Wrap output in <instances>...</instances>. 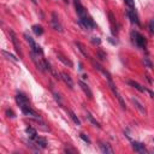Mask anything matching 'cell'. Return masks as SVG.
<instances>
[{
  "mask_svg": "<svg viewBox=\"0 0 154 154\" xmlns=\"http://www.w3.org/2000/svg\"><path fill=\"white\" fill-rule=\"evenodd\" d=\"M78 86L81 87V89L84 92V94L88 96V99L89 100H93V93H92V91L89 89V87L87 86V83H84L83 81H78Z\"/></svg>",
  "mask_w": 154,
  "mask_h": 154,
  "instance_id": "obj_16",
  "label": "cell"
},
{
  "mask_svg": "<svg viewBox=\"0 0 154 154\" xmlns=\"http://www.w3.org/2000/svg\"><path fill=\"white\" fill-rule=\"evenodd\" d=\"M80 23L83 25V28H86V29H92V28H95V27H96V24L94 23L93 18H91L89 16H86V17L80 18Z\"/></svg>",
  "mask_w": 154,
  "mask_h": 154,
  "instance_id": "obj_9",
  "label": "cell"
},
{
  "mask_svg": "<svg viewBox=\"0 0 154 154\" xmlns=\"http://www.w3.org/2000/svg\"><path fill=\"white\" fill-rule=\"evenodd\" d=\"M153 142H154V138H153Z\"/></svg>",
  "mask_w": 154,
  "mask_h": 154,
  "instance_id": "obj_36",
  "label": "cell"
},
{
  "mask_svg": "<svg viewBox=\"0 0 154 154\" xmlns=\"http://www.w3.org/2000/svg\"><path fill=\"white\" fill-rule=\"evenodd\" d=\"M126 15H128V17L130 18L131 23H135L136 25L141 27V23H140V21H138V17H137V15H136V12H135L134 9H129V10H128V11H126Z\"/></svg>",
  "mask_w": 154,
  "mask_h": 154,
  "instance_id": "obj_15",
  "label": "cell"
},
{
  "mask_svg": "<svg viewBox=\"0 0 154 154\" xmlns=\"http://www.w3.org/2000/svg\"><path fill=\"white\" fill-rule=\"evenodd\" d=\"M80 137H81V138H82V140L84 141L86 143H88V145L91 143V140H89V137H88V136H87L86 134H80Z\"/></svg>",
  "mask_w": 154,
  "mask_h": 154,
  "instance_id": "obj_30",
  "label": "cell"
},
{
  "mask_svg": "<svg viewBox=\"0 0 154 154\" xmlns=\"http://www.w3.org/2000/svg\"><path fill=\"white\" fill-rule=\"evenodd\" d=\"M130 100H131V102L134 104V106L136 107V110L141 113V114H143V116H146L147 114V110H146V107H145V105L141 102L137 98H135V96H131L130 98Z\"/></svg>",
  "mask_w": 154,
  "mask_h": 154,
  "instance_id": "obj_8",
  "label": "cell"
},
{
  "mask_svg": "<svg viewBox=\"0 0 154 154\" xmlns=\"http://www.w3.org/2000/svg\"><path fill=\"white\" fill-rule=\"evenodd\" d=\"M68 113H69V116H70V118L72 119V122H73L77 126H80V125H81V120H80V118L77 117V116H76L71 110H68Z\"/></svg>",
  "mask_w": 154,
  "mask_h": 154,
  "instance_id": "obj_24",
  "label": "cell"
},
{
  "mask_svg": "<svg viewBox=\"0 0 154 154\" xmlns=\"http://www.w3.org/2000/svg\"><path fill=\"white\" fill-rule=\"evenodd\" d=\"M57 56H58V59L64 64V65H66V66H69V68H72V61L71 60H69L66 57H64L61 53H57Z\"/></svg>",
  "mask_w": 154,
  "mask_h": 154,
  "instance_id": "obj_20",
  "label": "cell"
},
{
  "mask_svg": "<svg viewBox=\"0 0 154 154\" xmlns=\"http://www.w3.org/2000/svg\"><path fill=\"white\" fill-rule=\"evenodd\" d=\"M23 36H24L25 40L28 41V43L30 45V48H31L33 52H35L37 56H42V54H43V51H42V48H41L40 46H38L35 41H34V38H33V37H31L28 33H24V34H23Z\"/></svg>",
  "mask_w": 154,
  "mask_h": 154,
  "instance_id": "obj_1",
  "label": "cell"
},
{
  "mask_svg": "<svg viewBox=\"0 0 154 154\" xmlns=\"http://www.w3.org/2000/svg\"><path fill=\"white\" fill-rule=\"evenodd\" d=\"M25 133H27V135H28L31 140H35V138L37 137V131H36V129H34L33 126H28L27 129H25Z\"/></svg>",
  "mask_w": 154,
  "mask_h": 154,
  "instance_id": "obj_21",
  "label": "cell"
},
{
  "mask_svg": "<svg viewBox=\"0 0 154 154\" xmlns=\"http://www.w3.org/2000/svg\"><path fill=\"white\" fill-rule=\"evenodd\" d=\"M131 37H133V42L137 46V47H141V48H145L147 46V40L143 35H141L140 33L137 31H133L131 33Z\"/></svg>",
  "mask_w": 154,
  "mask_h": 154,
  "instance_id": "obj_2",
  "label": "cell"
},
{
  "mask_svg": "<svg viewBox=\"0 0 154 154\" xmlns=\"http://www.w3.org/2000/svg\"><path fill=\"white\" fill-rule=\"evenodd\" d=\"M10 36H11V40H12V43H14V47H15L16 53L18 54L19 59H22V58H23V53H22V48H21V45H19V42H18V38H17L16 34L12 31V30H10Z\"/></svg>",
  "mask_w": 154,
  "mask_h": 154,
  "instance_id": "obj_4",
  "label": "cell"
},
{
  "mask_svg": "<svg viewBox=\"0 0 154 154\" xmlns=\"http://www.w3.org/2000/svg\"><path fill=\"white\" fill-rule=\"evenodd\" d=\"M3 56L6 57V59H9V60H11V61H14V63H17V61H18V58H16L15 56L10 54L9 52H6V51H3Z\"/></svg>",
  "mask_w": 154,
  "mask_h": 154,
  "instance_id": "obj_26",
  "label": "cell"
},
{
  "mask_svg": "<svg viewBox=\"0 0 154 154\" xmlns=\"http://www.w3.org/2000/svg\"><path fill=\"white\" fill-rule=\"evenodd\" d=\"M6 116L9 118H15V113L12 110H6Z\"/></svg>",
  "mask_w": 154,
  "mask_h": 154,
  "instance_id": "obj_32",
  "label": "cell"
},
{
  "mask_svg": "<svg viewBox=\"0 0 154 154\" xmlns=\"http://www.w3.org/2000/svg\"><path fill=\"white\" fill-rule=\"evenodd\" d=\"M148 28H149V33H150V35H154V18H152V19L149 21Z\"/></svg>",
  "mask_w": 154,
  "mask_h": 154,
  "instance_id": "obj_28",
  "label": "cell"
},
{
  "mask_svg": "<svg viewBox=\"0 0 154 154\" xmlns=\"http://www.w3.org/2000/svg\"><path fill=\"white\" fill-rule=\"evenodd\" d=\"M73 4H75L76 12H77V15H78V17H80V18L88 16V15H87V10H86V9H84V6L81 4L80 0H73Z\"/></svg>",
  "mask_w": 154,
  "mask_h": 154,
  "instance_id": "obj_10",
  "label": "cell"
},
{
  "mask_svg": "<svg viewBox=\"0 0 154 154\" xmlns=\"http://www.w3.org/2000/svg\"><path fill=\"white\" fill-rule=\"evenodd\" d=\"M16 102H17V105L19 106V108H22V107H24V106L29 105L28 98L25 96L23 93H17V95H16Z\"/></svg>",
  "mask_w": 154,
  "mask_h": 154,
  "instance_id": "obj_12",
  "label": "cell"
},
{
  "mask_svg": "<svg viewBox=\"0 0 154 154\" xmlns=\"http://www.w3.org/2000/svg\"><path fill=\"white\" fill-rule=\"evenodd\" d=\"M60 78L65 82V84L70 88V89H73V81H72V78L70 77V75H68L66 72H61L60 73Z\"/></svg>",
  "mask_w": 154,
  "mask_h": 154,
  "instance_id": "obj_17",
  "label": "cell"
},
{
  "mask_svg": "<svg viewBox=\"0 0 154 154\" xmlns=\"http://www.w3.org/2000/svg\"><path fill=\"white\" fill-rule=\"evenodd\" d=\"M34 141H35V142L37 143V146L40 147L41 149L46 148V147H47V145H48V142H47V140H46L45 137H40V136H38V137H36V138H35Z\"/></svg>",
  "mask_w": 154,
  "mask_h": 154,
  "instance_id": "obj_19",
  "label": "cell"
},
{
  "mask_svg": "<svg viewBox=\"0 0 154 154\" xmlns=\"http://www.w3.org/2000/svg\"><path fill=\"white\" fill-rule=\"evenodd\" d=\"M30 1H31L34 5H37V0H30Z\"/></svg>",
  "mask_w": 154,
  "mask_h": 154,
  "instance_id": "obj_35",
  "label": "cell"
},
{
  "mask_svg": "<svg viewBox=\"0 0 154 154\" xmlns=\"http://www.w3.org/2000/svg\"><path fill=\"white\" fill-rule=\"evenodd\" d=\"M133 149L135 150V152H137V153H141V154H147L148 153V150L146 149V147H145V145L143 143H141V142H137V141H133Z\"/></svg>",
  "mask_w": 154,
  "mask_h": 154,
  "instance_id": "obj_14",
  "label": "cell"
},
{
  "mask_svg": "<svg viewBox=\"0 0 154 154\" xmlns=\"http://www.w3.org/2000/svg\"><path fill=\"white\" fill-rule=\"evenodd\" d=\"M30 57H31V60H33V63L35 64L36 69H37L38 71H41V72H45V71H46V69H45V65H43V61H41L40 59H38V56H37L35 52H33V51H31Z\"/></svg>",
  "mask_w": 154,
  "mask_h": 154,
  "instance_id": "obj_7",
  "label": "cell"
},
{
  "mask_svg": "<svg viewBox=\"0 0 154 154\" xmlns=\"http://www.w3.org/2000/svg\"><path fill=\"white\" fill-rule=\"evenodd\" d=\"M92 42H93L94 45H100V43H101V40H100L99 37H93V38H92Z\"/></svg>",
  "mask_w": 154,
  "mask_h": 154,
  "instance_id": "obj_34",
  "label": "cell"
},
{
  "mask_svg": "<svg viewBox=\"0 0 154 154\" xmlns=\"http://www.w3.org/2000/svg\"><path fill=\"white\" fill-rule=\"evenodd\" d=\"M64 150H65V153H77V150L76 149H73V148H71V147H65V149H64Z\"/></svg>",
  "mask_w": 154,
  "mask_h": 154,
  "instance_id": "obj_33",
  "label": "cell"
},
{
  "mask_svg": "<svg viewBox=\"0 0 154 154\" xmlns=\"http://www.w3.org/2000/svg\"><path fill=\"white\" fill-rule=\"evenodd\" d=\"M108 86H110V89L112 91V93L114 94V96L117 98V100H118V102L120 104L122 108H123V110H126V105H125V101H124V99H123L122 94L119 93V91L117 89V87H116V84L113 83V81H112V80H111V81H108Z\"/></svg>",
  "mask_w": 154,
  "mask_h": 154,
  "instance_id": "obj_3",
  "label": "cell"
},
{
  "mask_svg": "<svg viewBox=\"0 0 154 154\" xmlns=\"http://www.w3.org/2000/svg\"><path fill=\"white\" fill-rule=\"evenodd\" d=\"M125 1V4L129 6V9H134V6H135V1L134 0H124Z\"/></svg>",
  "mask_w": 154,
  "mask_h": 154,
  "instance_id": "obj_31",
  "label": "cell"
},
{
  "mask_svg": "<svg viewBox=\"0 0 154 154\" xmlns=\"http://www.w3.org/2000/svg\"><path fill=\"white\" fill-rule=\"evenodd\" d=\"M143 64H145V66H147L148 69H153V64H152V61L146 57V58H143Z\"/></svg>",
  "mask_w": 154,
  "mask_h": 154,
  "instance_id": "obj_27",
  "label": "cell"
},
{
  "mask_svg": "<svg viewBox=\"0 0 154 154\" xmlns=\"http://www.w3.org/2000/svg\"><path fill=\"white\" fill-rule=\"evenodd\" d=\"M75 45L77 46V48L80 49V52H81V53H82V54H83V56H84L86 58H88V59L91 58V57H89V54L87 53V51H86V47L83 46V43H81L80 41H76V42H75Z\"/></svg>",
  "mask_w": 154,
  "mask_h": 154,
  "instance_id": "obj_23",
  "label": "cell"
},
{
  "mask_svg": "<svg viewBox=\"0 0 154 154\" xmlns=\"http://www.w3.org/2000/svg\"><path fill=\"white\" fill-rule=\"evenodd\" d=\"M128 84L131 86V87H134L135 89H137V91H138L140 93H148V94L150 95V98H154V93H153L152 91H149V89L142 87L140 83H137L136 81H131V80H130V81H128Z\"/></svg>",
  "mask_w": 154,
  "mask_h": 154,
  "instance_id": "obj_5",
  "label": "cell"
},
{
  "mask_svg": "<svg viewBox=\"0 0 154 154\" xmlns=\"http://www.w3.org/2000/svg\"><path fill=\"white\" fill-rule=\"evenodd\" d=\"M33 31H34V34H35V35H37V36H41V35L43 34V28L41 27V25L35 24V25H33Z\"/></svg>",
  "mask_w": 154,
  "mask_h": 154,
  "instance_id": "obj_25",
  "label": "cell"
},
{
  "mask_svg": "<svg viewBox=\"0 0 154 154\" xmlns=\"http://www.w3.org/2000/svg\"><path fill=\"white\" fill-rule=\"evenodd\" d=\"M21 111L27 116V117H31V118H40V116H38L31 107H30V105H27V106H24V107H22L21 108Z\"/></svg>",
  "mask_w": 154,
  "mask_h": 154,
  "instance_id": "obj_13",
  "label": "cell"
},
{
  "mask_svg": "<svg viewBox=\"0 0 154 154\" xmlns=\"http://www.w3.org/2000/svg\"><path fill=\"white\" fill-rule=\"evenodd\" d=\"M52 27L54 28V30L59 31V33H63L64 29H63V25L58 18V15H57V12H52Z\"/></svg>",
  "mask_w": 154,
  "mask_h": 154,
  "instance_id": "obj_11",
  "label": "cell"
},
{
  "mask_svg": "<svg viewBox=\"0 0 154 154\" xmlns=\"http://www.w3.org/2000/svg\"><path fill=\"white\" fill-rule=\"evenodd\" d=\"M98 57L100 58V60H106V53H105V52H102L101 49L98 51Z\"/></svg>",
  "mask_w": 154,
  "mask_h": 154,
  "instance_id": "obj_29",
  "label": "cell"
},
{
  "mask_svg": "<svg viewBox=\"0 0 154 154\" xmlns=\"http://www.w3.org/2000/svg\"><path fill=\"white\" fill-rule=\"evenodd\" d=\"M100 149H101V152L104 153V154H113L114 153V150H113V148L108 145V143H105V142H100Z\"/></svg>",
  "mask_w": 154,
  "mask_h": 154,
  "instance_id": "obj_18",
  "label": "cell"
},
{
  "mask_svg": "<svg viewBox=\"0 0 154 154\" xmlns=\"http://www.w3.org/2000/svg\"><path fill=\"white\" fill-rule=\"evenodd\" d=\"M86 117H87V119H88L89 122H91L94 126H96L98 129H101V125H100V123H99V122H98V120H96V119H95V118H94L93 116H92L91 113H89V112H87V116H86Z\"/></svg>",
  "mask_w": 154,
  "mask_h": 154,
  "instance_id": "obj_22",
  "label": "cell"
},
{
  "mask_svg": "<svg viewBox=\"0 0 154 154\" xmlns=\"http://www.w3.org/2000/svg\"><path fill=\"white\" fill-rule=\"evenodd\" d=\"M89 60H91V63L93 64V66L98 70V71H100L102 75H104V76H106V78H107V81H111L112 80V76H111V73L106 70V69H104V68H102L101 65H100V64L98 63V61H95L93 58H89Z\"/></svg>",
  "mask_w": 154,
  "mask_h": 154,
  "instance_id": "obj_6",
  "label": "cell"
}]
</instances>
